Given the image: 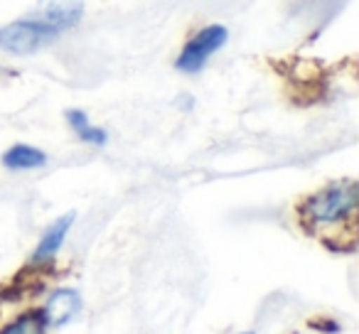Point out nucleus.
<instances>
[{"label": "nucleus", "mask_w": 359, "mask_h": 334, "mask_svg": "<svg viewBox=\"0 0 359 334\" xmlns=\"http://www.w3.org/2000/svg\"><path fill=\"white\" fill-rule=\"evenodd\" d=\"M357 200H359V187L354 180H339L327 185L325 190L315 192L305 200V204L300 207L305 224L323 229V226H334L342 221L352 219L357 211Z\"/></svg>", "instance_id": "1"}, {"label": "nucleus", "mask_w": 359, "mask_h": 334, "mask_svg": "<svg viewBox=\"0 0 359 334\" xmlns=\"http://www.w3.org/2000/svg\"><path fill=\"white\" fill-rule=\"evenodd\" d=\"M60 35L62 32L57 27L47 25L45 20L35 15H27L0 27V50L18 57L35 55V52L45 50L47 45H52Z\"/></svg>", "instance_id": "2"}, {"label": "nucleus", "mask_w": 359, "mask_h": 334, "mask_svg": "<svg viewBox=\"0 0 359 334\" xmlns=\"http://www.w3.org/2000/svg\"><path fill=\"white\" fill-rule=\"evenodd\" d=\"M229 40V30L224 25H207L202 30H197L195 35L187 40V45L182 47L177 62H175V69L182 71V74H197V71L205 69V64L210 62L212 55L222 50Z\"/></svg>", "instance_id": "3"}, {"label": "nucleus", "mask_w": 359, "mask_h": 334, "mask_svg": "<svg viewBox=\"0 0 359 334\" xmlns=\"http://www.w3.org/2000/svg\"><path fill=\"white\" fill-rule=\"evenodd\" d=\"M30 15L45 20L47 25L57 27L60 32H67L84 18V3H79V0H50V3L37 6Z\"/></svg>", "instance_id": "4"}, {"label": "nucleus", "mask_w": 359, "mask_h": 334, "mask_svg": "<svg viewBox=\"0 0 359 334\" xmlns=\"http://www.w3.org/2000/svg\"><path fill=\"white\" fill-rule=\"evenodd\" d=\"M81 305H84L81 295L74 288H60L50 295L45 309H42V317H45L47 327H62L81 312Z\"/></svg>", "instance_id": "5"}, {"label": "nucleus", "mask_w": 359, "mask_h": 334, "mask_svg": "<svg viewBox=\"0 0 359 334\" xmlns=\"http://www.w3.org/2000/svg\"><path fill=\"white\" fill-rule=\"evenodd\" d=\"M74 219H76V214L74 211H69V214L60 216V219H55L50 226H47L45 234H42V239H40V244H37L35 253H32V263L45 265V263H50L57 253H60L62 244H65L67 234H69L72 224H74Z\"/></svg>", "instance_id": "6"}, {"label": "nucleus", "mask_w": 359, "mask_h": 334, "mask_svg": "<svg viewBox=\"0 0 359 334\" xmlns=\"http://www.w3.org/2000/svg\"><path fill=\"white\" fill-rule=\"evenodd\" d=\"M45 162H47V155L40 148H35V145H25V143L13 145L3 155V165H6L8 170H37Z\"/></svg>", "instance_id": "7"}, {"label": "nucleus", "mask_w": 359, "mask_h": 334, "mask_svg": "<svg viewBox=\"0 0 359 334\" xmlns=\"http://www.w3.org/2000/svg\"><path fill=\"white\" fill-rule=\"evenodd\" d=\"M67 120H69L72 130H74V133L79 135V140H84V143H89V145H104L106 140H109L106 130L99 128V125H91L89 116H86L84 111H79V109L67 111Z\"/></svg>", "instance_id": "8"}, {"label": "nucleus", "mask_w": 359, "mask_h": 334, "mask_svg": "<svg viewBox=\"0 0 359 334\" xmlns=\"http://www.w3.org/2000/svg\"><path fill=\"white\" fill-rule=\"evenodd\" d=\"M47 322L42 317V309H30V312L20 314L15 322H11L6 329H0V334H45Z\"/></svg>", "instance_id": "9"}, {"label": "nucleus", "mask_w": 359, "mask_h": 334, "mask_svg": "<svg viewBox=\"0 0 359 334\" xmlns=\"http://www.w3.org/2000/svg\"><path fill=\"white\" fill-rule=\"evenodd\" d=\"M313 327H318V332H327V334L339 332V324L332 322V319H320V322H313Z\"/></svg>", "instance_id": "10"}, {"label": "nucleus", "mask_w": 359, "mask_h": 334, "mask_svg": "<svg viewBox=\"0 0 359 334\" xmlns=\"http://www.w3.org/2000/svg\"><path fill=\"white\" fill-rule=\"evenodd\" d=\"M241 334H254V332H241Z\"/></svg>", "instance_id": "11"}]
</instances>
